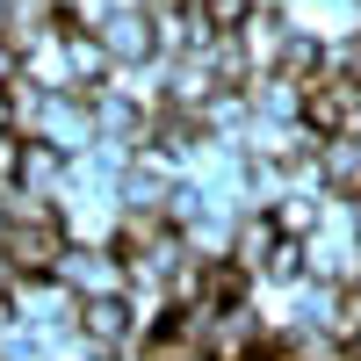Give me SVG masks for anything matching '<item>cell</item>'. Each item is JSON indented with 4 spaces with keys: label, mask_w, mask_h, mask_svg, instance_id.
<instances>
[{
    "label": "cell",
    "mask_w": 361,
    "mask_h": 361,
    "mask_svg": "<svg viewBox=\"0 0 361 361\" xmlns=\"http://www.w3.org/2000/svg\"><path fill=\"white\" fill-rule=\"evenodd\" d=\"M347 354H354V361H361V333H354V340H347Z\"/></svg>",
    "instance_id": "d6986e66"
},
{
    "label": "cell",
    "mask_w": 361,
    "mask_h": 361,
    "mask_svg": "<svg viewBox=\"0 0 361 361\" xmlns=\"http://www.w3.org/2000/svg\"><path fill=\"white\" fill-rule=\"evenodd\" d=\"M325 209H333V195H282L267 217H275L282 238H296V246H311V238L325 231Z\"/></svg>",
    "instance_id": "9c48e42d"
},
{
    "label": "cell",
    "mask_w": 361,
    "mask_h": 361,
    "mask_svg": "<svg viewBox=\"0 0 361 361\" xmlns=\"http://www.w3.org/2000/svg\"><path fill=\"white\" fill-rule=\"evenodd\" d=\"M0 137H22V102H15V87H0Z\"/></svg>",
    "instance_id": "9a60e30c"
},
{
    "label": "cell",
    "mask_w": 361,
    "mask_h": 361,
    "mask_svg": "<svg viewBox=\"0 0 361 361\" xmlns=\"http://www.w3.org/2000/svg\"><path fill=\"white\" fill-rule=\"evenodd\" d=\"M289 15H253L246 29H238V44H246V66H253V80H275L282 73V58H289Z\"/></svg>",
    "instance_id": "8992f818"
},
{
    "label": "cell",
    "mask_w": 361,
    "mask_h": 361,
    "mask_svg": "<svg viewBox=\"0 0 361 361\" xmlns=\"http://www.w3.org/2000/svg\"><path fill=\"white\" fill-rule=\"evenodd\" d=\"M354 102H361V87H347V80L325 73L318 87H304V130H318V137H347Z\"/></svg>",
    "instance_id": "5b68a950"
},
{
    "label": "cell",
    "mask_w": 361,
    "mask_h": 361,
    "mask_svg": "<svg viewBox=\"0 0 361 361\" xmlns=\"http://www.w3.org/2000/svg\"><path fill=\"white\" fill-rule=\"evenodd\" d=\"M22 180V137H0V188Z\"/></svg>",
    "instance_id": "5bb4252c"
},
{
    "label": "cell",
    "mask_w": 361,
    "mask_h": 361,
    "mask_svg": "<svg viewBox=\"0 0 361 361\" xmlns=\"http://www.w3.org/2000/svg\"><path fill=\"white\" fill-rule=\"evenodd\" d=\"M275 246H282V231H275V217H267V209H246V217L231 224V260L246 267L253 282L267 275V260H275Z\"/></svg>",
    "instance_id": "ba28073f"
},
{
    "label": "cell",
    "mask_w": 361,
    "mask_h": 361,
    "mask_svg": "<svg viewBox=\"0 0 361 361\" xmlns=\"http://www.w3.org/2000/svg\"><path fill=\"white\" fill-rule=\"evenodd\" d=\"M73 333H80V340H94L102 354H137V318H130V296H87Z\"/></svg>",
    "instance_id": "277c9868"
},
{
    "label": "cell",
    "mask_w": 361,
    "mask_h": 361,
    "mask_svg": "<svg viewBox=\"0 0 361 361\" xmlns=\"http://www.w3.org/2000/svg\"><path fill=\"white\" fill-rule=\"evenodd\" d=\"M347 137H361V102H354V116H347Z\"/></svg>",
    "instance_id": "ac0fdd59"
},
{
    "label": "cell",
    "mask_w": 361,
    "mask_h": 361,
    "mask_svg": "<svg viewBox=\"0 0 361 361\" xmlns=\"http://www.w3.org/2000/svg\"><path fill=\"white\" fill-rule=\"evenodd\" d=\"M325 73L347 80V87H361V29H347V37L325 44Z\"/></svg>",
    "instance_id": "7c38bea8"
},
{
    "label": "cell",
    "mask_w": 361,
    "mask_h": 361,
    "mask_svg": "<svg viewBox=\"0 0 361 361\" xmlns=\"http://www.w3.org/2000/svg\"><path fill=\"white\" fill-rule=\"evenodd\" d=\"M116 361H145V354H116Z\"/></svg>",
    "instance_id": "44dd1931"
},
{
    "label": "cell",
    "mask_w": 361,
    "mask_h": 361,
    "mask_svg": "<svg viewBox=\"0 0 361 361\" xmlns=\"http://www.w3.org/2000/svg\"><path fill=\"white\" fill-rule=\"evenodd\" d=\"M253 15H289V0H253Z\"/></svg>",
    "instance_id": "e0dca14e"
},
{
    "label": "cell",
    "mask_w": 361,
    "mask_h": 361,
    "mask_svg": "<svg viewBox=\"0 0 361 361\" xmlns=\"http://www.w3.org/2000/svg\"><path fill=\"white\" fill-rule=\"evenodd\" d=\"M15 80H22V44L0 37V87H15Z\"/></svg>",
    "instance_id": "2e32d148"
},
{
    "label": "cell",
    "mask_w": 361,
    "mask_h": 361,
    "mask_svg": "<svg viewBox=\"0 0 361 361\" xmlns=\"http://www.w3.org/2000/svg\"><path fill=\"white\" fill-rule=\"evenodd\" d=\"M94 37H102V51L116 58V66H152V58H159L152 15H109V22L94 29Z\"/></svg>",
    "instance_id": "52a82bcc"
},
{
    "label": "cell",
    "mask_w": 361,
    "mask_h": 361,
    "mask_svg": "<svg viewBox=\"0 0 361 361\" xmlns=\"http://www.w3.org/2000/svg\"><path fill=\"white\" fill-rule=\"evenodd\" d=\"M202 66H209L217 87H253V66H246V44H238V37H209L202 44Z\"/></svg>",
    "instance_id": "30bf717a"
},
{
    "label": "cell",
    "mask_w": 361,
    "mask_h": 361,
    "mask_svg": "<svg viewBox=\"0 0 361 361\" xmlns=\"http://www.w3.org/2000/svg\"><path fill=\"white\" fill-rule=\"evenodd\" d=\"M51 8H58V15H66V8H73V0H51Z\"/></svg>",
    "instance_id": "ffe728a7"
},
{
    "label": "cell",
    "mask_w": 361,
    "mask_h": 361,
    "mask_svg": "<svg viewBox=\"0 0 361 361\" xmlns=\"http://www.w3.org/2000/svg\"><path fill=\"white\" fill-rule=\"evenodd\" d=\"M58 282H66L80 304H87V296H130V267L116 260L109 246H73L66 260H58Z\"/></svg>",
    "instance_id": "3957f363"
},
{
    "label": "cell",
    "mask_w": 361,
    "mask_h": 361,
    "mask_svg": "<svg viewBox=\"0 0 361 361\" xmlns=\"http://www.w3.org/2000/svg\"><path fill=\"white\" fill-rule=\"evenodd\" d=\"M202 8V29L209 37H238V29L253 22V0H195Z\"/></svg>",
    "instance_id": "8fae6325"
},
{
    "label": "cell",
    "mask_w": 361,
    "mask_h": 361,
    "mask_svg": "<svg viewBox=\"0 0 361 361\" xmlns=\"http://www.w3.org/2000/svg\"><path fill=\"white\" fill-rule=\"evenodd\" d=\"M0 246H8V260H15L22 282H44V275H58V260L73 253V238H66L58 217H37V224H8Z\"/></svg>",
    "instance_id": "6da1fadb"
},
{
    "label": "cell",
    "mask_w": 361,
    "mask_h": 361,
    "mask_svg": "<svg viewBox=\"0 0 361 361\" xmlns=\"http://www.w3.org/2000/svg\"><path fill=\"white\" fill-rule=\"evenodd\" d=\"M15 311H22L29 333L58 340V333H73V325H80V296L58 282V275H44V282H15Z\"/></svg>",
    "instance_id": "7a4b0ae2"
},
{
    "label": "cell",
    "mask_w": 361,
    "mask_h": 361,
    "mask_svg": "<svg viewBox=\"0 0 361 361\" xmlns=\"http://www.w3.org/2000/svg\"><path fill=\"white\" fill-rule=\"evenodd\" d=\"M44 361H116V354H102L94 340H80V333H58V340H44Z\"/></svg>",
    "instance_id": "4fadbf2b"
}]
</instances>
